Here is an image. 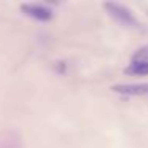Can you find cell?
<instances>
[{
  "label": "cell",
  "instance_id": "obj_1",
  "mask_svg": "<svg viewBox=\"0 0 148 148\" xmlns=\"http://www.w3.org/2000/svg\"><path fill=\"white\" fill-rule=\"evenodd\" d=\"M103 7H105L107 11H108L110 16H112L115 21H118L119 24H123V26L132 27V29H137V27L140 26L138 21H137V18L134 16V13H132L127 7H124V5L116 3V2H107Z\"/></svg>",
  "mask_w": 148,
  "mask_h": 148
},
{
  "label": "cell",
  "instance_id": "obj_2",
  "mask_svg": "<svg viewBox=\"0 0 148 148\" xmlns=\"http://www.w3.org/2000/svg\"><path fill=\"white\" fill-rule=\"evenodd\" d=\"M126 72L132 75H148V46H143L135 53Z\"/></svg>",
  "mask_w": 148,
  "mask_h": 148
},
{
  "label": "cell",
  "instance_id": "obj_3",
  "mask_svg": "<svg viewBox=\"0 0 148 148\" xmlns=\"http://www.w3.org/2000/svg\"><path fill=\"white\" fill-rule=\"evenodd\" d=\"M21 11L24 14H27L29 18L40 23H48L53 19V11L49 8H46L45 5H38V3H23L21 5Z\"/></svg>",
  "mask_w": 148,
  "mask_h": 148
},
{
  "label": "cell",
  "instance_id": "obj_4",
  "mask_svg": "<svg viewBox=\"0 0 148 148\" xmlns=\"http://www.w3.org/2000/svg\"><path fill=\"white\" fill-rule=\"evenodd\" d=\"M113 91L121 94H127V96H140V94L148 92V83L145 84H118L113 88Z\"/></svg>",
  "mask_w": 148,
  "mask_h": 148
}]
</instances>
